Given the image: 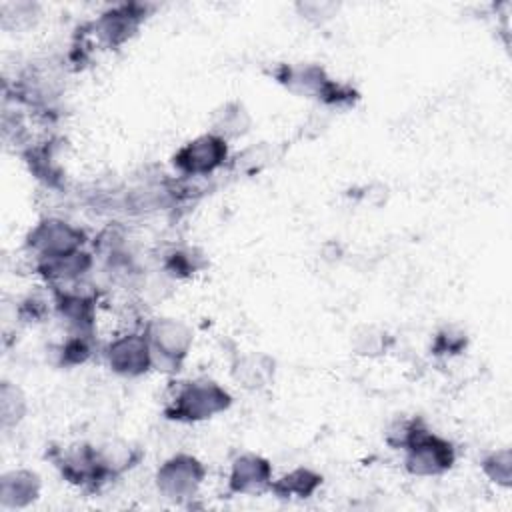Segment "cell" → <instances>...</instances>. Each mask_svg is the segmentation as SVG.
<instances>
[{
	"label": "cell",
	"mask_w": 512,
	"mask_h": 512,
	"mask_svg": "<svg viewBox=\"0 0 512 512\" xmlns=\"http://www.w3.org/2000/svg\"><path fill=\"white\" fill-rule=\"evenodd\" d=\"M272 484V466L266 458L258 454H240L230 468L228 488L236 494L256 496L270 490Z\"/></svg>",
	"instance_id": "cell-9"
},
{
	"label": "cell",
	"mask_w": 512,
	"mask_h": 512,
	"mask_svg": "<svg viewBox=\"0 0 512 512\" xmlns=\"http://www.w3.org/2000/svg\"><path fill=\"white\" fill-rule=\"evenodd\" d=\"M146 8L140 4H120L104 12L96 22V34L106 46H118L126 42L140 22L144 20Z\"/></svg>",
	"instance_id": "cell-10"
},
{
	"label": "cell",
	"mask_w": 512,
	"mask_h": 512,
	"mask_svg": "<svg viewBox=\"0 0 512 512\" xmlns=\"http://www.w3.org/2000/svg\"><path fill=\"white\" fill-rule=\"evenodd\" d=\"M250 122H252V118H250L248 110L244 108V104L228 102L214 114L212 132L228 142L232 138L244 136L250 128Z\"/></svg>",
	"instance_id": "cell-15"
},
{
	"label": "cell",
	"mask_w": 512,
	"mask_h": 512,
	"mask_svg": "<svg viewBox=\"0 0 512 512\" xmlns=\"http://www.w3.org/2000/svg\"><path fill=\"white\" fill-rule=\"evenodd\" d=\"M92 260L86 252H74L62 258H50V260H38L36 270L40 276H44L52 284H68L78 280L88 268Z\"/></svg>",
	"instance_id": "cell-12"
},
{
	"label": "cell",
	"mask_w": 512,
	"mask_h": 512,
	"mask_svg": "<svg viewBox=\"0 0 512 512\" xmlns=\"http://www.w3.org/2000/svg\"><path fill=\"white\" fill-rule=\"evenodd\" d=\"M152 364L162 370H178L192 346V330L176 318H154L144 330Z\"/></svg>",
	"instance_id": "cell-2"
},
{
	"label": "cell",
	"mask_w": 512,
	"mask_h": 512,
	"mask_svg": "<svg viewBox=\"0 0 512 512\" xmlns=\"http://www.w3.org/2000/svg\"><path fill=\"white\" fill-rule=\"evenodd\" d=\"M204 476L206 468L200 460L190 454H176L160 464L156 472V486L164 498L184 502L196 496Z\"/></svg>",
	"instance_id": "cell-5"
},
{
	"label": "cell",
	"mask_w": 512,
	"mask_h": 512,
	"mask_svg": "<svg viewBox=\"0 0 512 512\" xmlns=\"http://www.w3.org/2000/svg\"><path fill=\"white\" fill-rule=\"evenodd\" d=\"M484 472L498 484H508L510 482V452L508 450H500V452H492L486 460H484Z\"/></svg>",
	"instance_id": "cell-20"
},
{
	"label": "cell",
	"mask_w": 512,
	"mask_h": 512,
	"mask_svg": "<svg viewBox=\"0 0 512 512\" xmlns=\"http://www.w3.org/2000/svg\"><path fill=\"white\" fill-rule=\"evenodd\" d=\"M40 476L28 468L8 470L0 478V506L18 510L30 506L40 496Z\"/></svg>",
	"instance_id": "cell-11"
},
{
	"label": "cell",
	"mask_w": 512,
	"mask_h": 512,
	"mask_svg": "<svg viewBox=\"0 0 512 512\" xmlns=\"http://www.w3.org/2000/svg\"><path fill=\"white\" fill-rule=\"evenodd\" d=\"M230 402V394L220 384L212 380H194L178 388L164 412L178 422H198L224 412Z\"/></svg>",
	"instance_id": "cell-1"
},
{
	"label": "cell",
	"mask_w": 512,
	"mask_h": 512,
	"mask_svg": "<svg viewBox=\"0 0 512 512\" xmlns=\"http://www.w3.org/2000/svg\"><path fill=\"white\" fill-rule=\"evenodd\" d=\"M56 466L68 482L78 486H98L110 478L100 462L98 448L88 444H72L64 448L56 458Z\"/></svg>",
	"instance_id": "cell-8"
},
{
	"label": "cell",
	"mask_w": 512,
	"mask_h": 512,
	"mask_svg": "<svg viewBox=\"0 0 512 512\" xmlns=\"http://www.w3.org/2000/svg\"><path fill=\"white\" fill-rule=\"evenodd\" d=\"M404 466L414 476H440L452 468L456 452L452 444L424 424L404 448Z\"/></svg>",
	"instance_id": "cell-3"
},
{
	"label": "cell",
	"mask_w": 512,
	"mask_h": 512,
	"mask_svg": "<svg viewBox=\"0 0 512 512\" xmlns=\"http://www.w3.org/2000/svg\"><path fill=\"white\" fill-rule=\"evenodd\" d=\"M272 160V152L270 148L262 142V144H256V146H250L246 148L244 152H240L236 156V168L242 170V172H258L260 168H264L268 162Z\"/></svg>",
	"instance_id": "cell-19"
},
{
	"label": "cell",
	"mask_w": 512,
	"mask_h": 512,
	"mask_svg": "<svg viewBox=\"0 0 512 512\" xmlns=\"http://www.w3.org/2000/svg\"><path fill=\"white\" fill-rule=\"evenodd\" d=\"M106 360L112 372L128 378L142 376L154 366L146 334H124L112 340L106 348Z\"/></svg>",
	"instance_id": "cell-7"
},
{
	"label": "cell",
	"mask_w": 512,
	"mask_h": 512,
	"mask_svg": "<svg viewBox=\"0 0 512 512\" xmlns=\"http://www.w3.org/2000/svg\"><path fill=\"white\" fill-rule=\"evenodd\" d=\"M228 158V144L214 132L202 134L186 142L174 154L172 162L184 176H208Z\"/></svg>",
	"instance_id": "cell-6"
},
{
	"label": "cell",
	"mask_w": 512,
	"mask_h": 512,
	"mask_svg": "<svg viewBox=\"0 0 512 512\" xmlns=\"http://www.w3.org/2000/svg\"><path fill=\"white\" fill-rule=\"evenodd\" d=\"M322 484V476L310 468H296L276 482L270 484V490L278 498H308Z\"/></svg>",
	"instance_id": "cell-14"
},
{
	"label": "cell",
	"mask_w": 512,
	"mask_h": 512,
	"mask_svg": "<svg viewBox=\"0 0 512 512\" xmlns=\"http://www.w3.org/2000/svg\"><path fill=\"white\" fill-rule=\"evenodd\" d=\"M84 244V232L60 218L40 220L26 236V248L38 260L62 258L80 252Z\"/></svg>",
	"instance_id": "cell-4"
},
{
	"label": "cell",
	"mask_w": 512,
	"mask_h": 512,
	"mask_svg": "<svg viewBox=\"0 0 512 512\" xmlns=\"http://www.w3.org/2000/svg\"><path fill=\"white\" fill-rule=\"evenodd\" d=\"M36 18V4L30 2H6L0 6V20L4 30H16L32 24Z\"/></svg>",
	"instance_id": "cell-18"
},
{
	"label": "cell",
	"mask_w": 512,
	"mask_h": 512,
	"mask_svg": "<svg viewBox=\"0 0 512 512\" xmlns=\"http://www.w3.org/2000/svg\"><path fill=\"white\" fill-rule=\"evenodd\" d=\"M26 396L24 392L8 380H2L0 384V424L4 430H10L22 422L26 416Z\"/></svg>",
	"instance_id": "cell-16"
},
{
	"label": "cell",
	"mask_w": 512,
	"mask_h": 512,
	"mask_svg": "<svg viewBox=\"0 0 512 512\" xmlns=\"http://www.w3.org/2000/svg\"><path fill=\"white\" fill-rule=\"evenodd\" d=\"M448 336H450V338H446V334H444V332H442V334H438L436 344H434L436 354H452V352H456V350L462 346V342H464L462 334H458V336L454 338V334L448 330Z\"/></svg>",
	"instance_id": "cell-22"
},
{
	"label": "cell",
	"mask_w": 512,
	"mask_h": 512,
	"mask_svg": "<svg viewBox=\"0 0 512 512\" xmlns=\"http://www.w3.org/2000/svg\"><path fill=\"white\" fill-rule=\"evenodd\" d=\"M232 374L244 388L256 390L272 380L274 360L266 354H246L234 362Z\"/></svg>",
	"instance_id": "cell-13"
},
{
	"label": "cell",
	"mask_w": 512,
	"mask_h": 512,
	"mask_svg": "<svg viewBox=\"0 0 512 512\" xmlns=\"http://www.w3.org/2000/svg\"><path fill=\"white\" fill-rule=\"evenodd\" d=\"M98 454L108 476H118L126 472L140 458V452L132 448L128 442H108L102 448H98Z\"/></svg>",
	"instance_id": "cell-17"
},
{
	"label": "cell",
	"mask_w": 512,
	"mask_h": 512,
	"mask_svg": "<svg viewBox=\"0 0 512 512\" xmlns=\"http://www.w3.org/2000/svg\"><path fill=\"white\" fill-rule=\"evenodd\" d=\"M90 356V344L86 334H72L70 340L62 346V362L82 364Z\"/></svg>",
	"instance_id": "cell-21"
}]
</instances>
